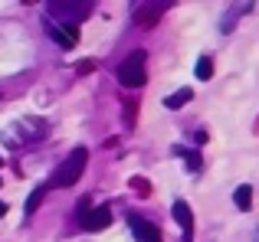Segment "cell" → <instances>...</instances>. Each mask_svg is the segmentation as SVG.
<instances>
[{"label": "cell", "mask_w": 259, "mask_h": 242, "mask_svg": "<svg viewBox=\"0 0 259 242\" xmlns=\"http://www.w3.org/2000/svg\"><path fill=\"white\" fill-rule=\"evenodd\" d=\"M4 213H7V203H4V200H0V216H4Z\"/></svg>", "instance_id": "obj_14"}, {"label": "cell", "mask_w": 259, "mask_h": 242, "mask_svg": "<svg viewBox=\"0 0 259 242\" xmlns=\"http://www.w3.org/2000/svg\"><path fill=\"white\" fill-rule=\"evenodd\" d=\"M46 190H50V184H39L36 190L30 193V200H26V216H33V213L39 210V203H43V197H46Z\"/></svg>", "instance_id": "obj_8"}, {"label": "cell", "mask_w": 259, "mask_h": 242, "mask_svg": "<svg viewBox=\"0 0 259 242\" xmlns=\"http://www.w3.org/2000/svg\"><path fill=\"white\" fill-rule=\"evenodd\" d=\"M197 79H210V76H213V59H207V56H203L200 59V63H197Z\"/></svg>", "instance_id": "obj_12"}, {"label": "cell", "mask_w": 259, "mask_h": 242, "mask_svg": "<svg viewBox=\"0 0 259 242\" xmlns=\"http://www.w3.org/2000/svg\"><path fill=\"white\" fill-rule=\"evenodd\" d=\"M46 33H50V39H53V43H59L63 49H72V46L79 43V30H76V26H56L50 20V23H46Z\"/></svg>", "instance_id": "obj_4"}, {"label": "cell", "mask_w": 259, "mask_h": 242, "mask_svg": "<svg viewBox=\"0 0 259 242\" xmlns=\"http://www.w3.org/2000/svg\"><path fill=\"white\" fill-rule=\"evenodd\" d=\"M132 184L138 187V193H141V197H148V193H151V187H148V184H145V180H141V177H135Z\"/></svg>", "instance_id": "obj_13"}, {"label": "cell", "mask_w": 259, "mask_h": 242, "mask_svg": "<svg viewBox=\"0 0 259 242\" xmlns=\"http://www.w3.org/2000/svg\"><path fill=\"white\" fill-rule=\"evenodd\" d=\"M233 200H236V206H240L243 213L253 206V187L249 184H243V187H236V193H233Z\"/></svg>", "instance_id": "obj_9"}, {"label": "cell", "mask_w": 259, "mask_h": 242, "mask_svg": "<svg viewBox=\"0 0 259 242\" xmlns=\"http://www.w3.org/2000/svg\"><path fill=\"white\" fill-rule=\"evenodd\" d=\"M190 98H194V92H190V89H181V92H174V95H167L164 105H167V108H181V105L190 102Z\"/></svg>", "instance_id": "obj_10"}, {"label": "cell", "mask_w": 259, "mask_h": 242, "mask_svg": "<svg viewBox=\"0 0 259 242\" xmlns=\"http://www.w3.org/2000/svg\"><path fill=\"white\" fill-rule=\"evenodd\" d=\"M79 223H82V229H89V232H99L112 223V210H108V206H89L82 216H79Z\"/></svg>", "instance_id": "obj_3"}, {"label": "cell", "mask_w": 259, "mask_h": 242, "mask_svg": "<svg viewBox=\"0 0 259 242\" xmlns=\"http://www.w3.org/2000/svg\"><path fill=\"white\" fill-rule=\"evenodd\" d=\"M145 49H135L125 56V63L118 66V82L128 85V89H141L145 85Z\"/></svg>", "instance_id": "obj_2"}, {"label": "cell", "mask_w": 259, "mask_h": 242, "mask_svg": "<svg viewBox=\"0 0 259 242\" xmlns=\"http://www.w3.org/2000/svg\"><path fill=\"white\" fill-rule=\"evenodd\" d=\"M171 216H174V223L184 229V242H190V239H194V216H190V206L184 203V200H174Z\"/></svg>", "instance_id": "obj_5"}, {"label": "cell", "mask_w": 259, "mask_h": 242, "mask_svg": "<svg viewBox=\"0 0 259 242\" xmlns=\"http://www.w3.org/2000/svg\"><path fill=\"white\" fill-rule=\"evenodd\" d=\"M128 223H132V232L138 242H161V229L154 223H148L141 216H128Z\"/></svg>", "instance_id": "obj_6"}, {"label": "cell", "mask_w": 259, "mask_h": 242, "mask_svg": "<svg viewBox=\"0 0 259 242\" xmlns=\"http://www.w3.org/2000/svg\"><path fill=\"white\" fill-rule=\"evenodd\" d=\"M167 4H154V10H148V7H138V13H135V17H138V23H154V20H158V13L164 10Z\"/></svg>", "instance_id": "obj_11"}, {"label": "cell", "mask_w": 259, "mask_h": 242, "mask_svg": "<svg viewBox=\"0 0 259 242\" xmlns=\"http://www.w3.org/2000/svg\"><path fill=\"white\" fill-rule=\"evenodd\" d=\"M85 160H89V151L85 147H72V154L59 164V170L53 173V187H72L85 170Z\"/></svg>", "instance_id": "obj_1"}, {"label": "cell", "mask_w": 259, "mask_h": 242, "mask_svg": "<svg viewBox=\"0 0 259 242\" xmlns=\"http://www.w3.org/2000/svg\"><path fill=\"white\" fill-rule=\"evenodd\" d=\"M50 13L53 17H66V20H76L79 23V20H85L92 10H89V4H50Z\"/></svg>", "instance_id": "obj_7"}]
</instances>
